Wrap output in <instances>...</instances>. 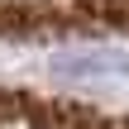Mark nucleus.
<instances>
[{"instance_id": "nucleus-1", "label": "nucleus", "mask_w": 129, "mask_h": 129, "mask_svg": "<svg viewBox=\"0 0 129 129\" xmlns=\"http://www.w3.org/2000/svg\"><path fill=\"white\" fill-rule=\"evenodd\" d=\"M129 38V0H0V43Z\"/></svg>"}, {"instance_id": "nucleus-2", "label": "nucleus", "mask_w": 129, "mask_h": 129, "mask_svg": "<svg viewBox=\"0 0 129 129\" xmlns=\"http://www.w3.org/2000/svg\"><path fill=\"white\" fill-rule=\"evenodd\" d=\"M0 129H129V115L72 101V96L0 86Z\"/></svg>"}]
</instances>
